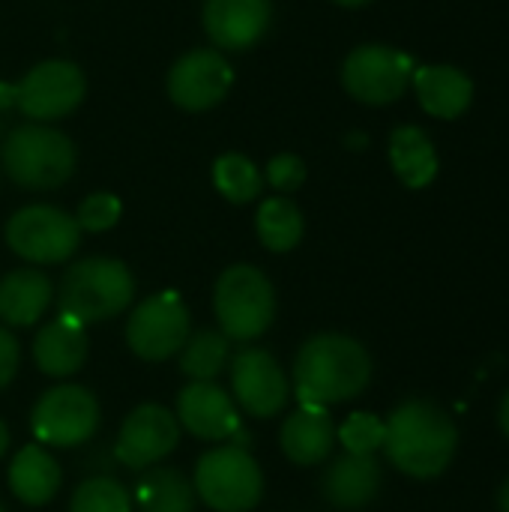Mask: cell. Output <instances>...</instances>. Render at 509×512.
<instances>
[{
    "instance_id": "cell-29",
    "label": "cell",
    "mask_w": 509,
    "mask_h": 512,
    "mask_svg": "<svg viewBox=\"0 0 509 512\" xmlns=\"http://www.w3.org/2000/svg\"><path fill=\"white\" fill-rule=\"evenodd\" d=\"M336 441L345 447V453L375 456L384 447V420L375 414L357 411L336 429Z\"/></svg>"
},
{
    "instance_id": "cell-9",
    "label": "cell",
    "mask_w": 509,
    "mask_h": 512,
    "mask_svg": "<svg viewBox=\"0 0 509 512\" xmlns=\"http://www.w3.org/2000/svg\"><path fill=\"white\" fill-rule=\"evenodd\" d=\"M192 333V315L180 294L159 291L141 300L126 321V345L147 363H162L180 354Z\"/></svg>"
},
{
    "instance_id": "cell-30",
    "label": "cell",
    "mask_w": 509,
    "mask_h": 512,
    "mask_svg": "<svg viewBox=\"0 0 509 512\" xmlns=\"http://www.w3.org/2000/svg\"><path fill=\"white\" fill-rule=\"evenodd\" d=\"M123 216V204L117 195L111 192H93L87 195L81 204H78V213H75V222L81 231H90V234H99V231H111Z\"/></svg>"
},
{
    "instance_id": "cell-7",
    "label": "cell",
    "mask_w": 509,
    "mask_h": 512,
    "mask_svg": "<svg viewBox=\"0 0 509 512\" xmlns=\"http://www.w3.org/2000/svg\"><path fill=\"white\" fill-rule=\"evenodd\" d=\"M99 423V399L81 384H60L45 390L30 411V432L42 447H81L93 441Z\"/></svg>"
},
{
    "instance_id": "cell-5",
    "label": "cell",
    "mask_w": 509,
    "mask_h": 512,
    "mask_svg": "<svg viewBox=\"0 0 509 512\" xmlns=\"http://www.w3.org/2000/svg\"><path fill=\"white\" fill-rule=\"evenodd\" d=\"M213 312L219 333L231 342H255L276 321V291L267 273L252 264L228 267L213 288Z\"/></svg>"
},
{
    "instance_id": "cell-31",
    "label": "cell",
    "mask_w": 509,
    "mask_h": 512,
    "mask_svg": "<svg viewBox=\"0 0 509 512\" xmlns=\"http://www.w3.org/2000/svg\"><path fill=\"white\" fill-rule=\"evenodd\" d=\"M264 180L273 186V189H279V192H297L300 186H303V180H306V162L300 159V156H294V153H279V156H273L270 162H267V174H264Z\"/></svg>"
},
{
    "instance_id": "cell-3",
    "label": "cell",
    "mask_w": 509,
    "mask_h": 512,
    "mask_svg": "<svg viewBox=\"0 0 509 512\" xmlns=\"http://www.w3.org/2000/svg\"><path fill=\"white\" fill-rule=\"evenodd\" d=\"M135 297V279L132 270L105 255L81 258L75 261L57 291V315H66L78 324H96L111 321L129 309Z\"/></svg>"
},
{
    "instance_id": "cell-13",
    "label": "cell",
    "mask_w": 509,
    "mask_h": 512,
    "mask_svg": "<svg viewBox=\"0 0 509 512\" xmlns=\"http://www.w3.org/2000/svg\"><path fill=\"white\" fill-rule=\"evenodd\" d=\"M180 444V423L162 405H138L120 426L114 459L132 471H147L168 459Z\"/></svg>"
},
{
    "instance_id": "cell-15",
    "label": "cell",
    "mask_w": 509,
    "mask_h": 512,
    "mask_svg": "<svg viewBox=\"0 0 509 512\" xmlns=\"http://www.w3.org/2000/svg\"><path fill=\"white\" fill-rule=\"evenodd\" d=\"M177 423L198 441H231L240 429V408L216 381H189L177 396Z\"/></svg>"
},
{
    "instance_id": "cell-4",
    "label": "cell",
    "mask_w": 509,
    "mask_h": 512,
    "mask_svg": "<svg viewBox=\"0 0 509 512\" xmlns=\"http://www.w3.org/2000/svg\"><path fill=\"white\" fill-rule=\"evenodd\" d=\"M3 171L21 189L45 192L63 186L75 174V144L54 126L24 123L15 126L0 150Z\"/></svg>"
},
{
    "instance_id": "cell-14",
    "label": "cell",
    "mask_w": 509,
    "mask_h": 512,
    "mask_svg": "<svg viewBox=\"0 0 509 512\" xmlns=\"http://www.w3.org/2000/svg\"><path fill=\"white\" fill-rule=\"evenodd\" d=\"M234 84V69L219 48L186 51L168 72V96L183 111H207L219 105Z\"/></svg>"
},
{
    "instance_id": "cell-32",
    "label": "cell",
    "mask_w": 509,
    "mask_h": 512,
    "mask_svg": "<svg viewBox=\"0 0 509 512\" xmlns=\"http://www.w3.org/2000/svg\"><path fill=\"white\" fill-rule=\"evenodd\" d=\"M18 366H21V345L6 327H0V393L12 384Z\"/></svg>"
},
{
    "instance_id": "cell-27",
    "label": "cell",
    "mask_w": 509,
    "mask_h": 512,
    "mask_svg": "<svg viewBox=\"0 0 509 512\" xmlns=\"http://www.w3.org/2000/svg\"><path fill=\"white\" fill-rule=\"evenodd\" d=\"M213 186L231 204H249L264 189L261 168L243 153H225L213 162Z\"/></svg>"
},
{
    "instance_id": "cell-38",
    "label": "cell",
    "mask_w": 509,
    "mask_h": 512,
    "mask_svg": "<svg viewBox=\"0 0 509 512\" xmlns=\"http://www.w3.org/2000/svg\"><path fill=\"white\" fill-rule=\"evenodd\" d=\"M0 512H6V510H3V504H0Z\"/></svg>"
},
{
    "instance_id": "cell-16",
    "label": "cell",
    "mask_w": 509,
    "mask_h": 512,
    "mask_svg": "<svg viewBox=\"0 0 509 512\" xmlns=\"http://www.w3.org/2000/svg\"><path fill=\"white\" fill-rule=\"evenodd\" d=\"M201 18L216 48L246 51L258 45L261 36L270 30L273 3L270 0H207Z\"/></svg>"
},
{
    "instance_id": "cell-24",
    "label": "cell",
    "mask_w": 509,
    "mask_h": 512,
    "mask_svg": "<svg viewBox=\"0 0 509 512\" xmlns=\"http://www.w3.org/2000/svg\"><path fill=\"white\" fill-rule=\"evenodd\" d=\"M195 486L177 468H147L138 480L132 504L141 512H195Z\"/></svg>"
},
{
    "instance_id": "cell-12",
    "label": "cell",
    "mask_w": 509,
    "mask_h": 512,
    "mask_svg": "<svg viewBox=\"0 0 509 512\" xmlns=\"http://www.w3.org/2000/svg\"><path fill=\"white\" fill-rule=\"evenodd\" d=\"M84 93L87 81L75 63L42 60L15 84V108L36 123H51L72 114Z\"/></svg>"
},
{
    "instance_id": "cell-11",
    "label": "cell",
    "mask_w": 509,
    "mask_h": 512,
    "mask_svg": "<svg viewBox=\"0 0 509 512\" xmlns=\"http://www.w3.org/2000/svg\"><path fill=\"white\" fill-rule=\"evenodd\" d=\"M231 393L243 414L255 420L279 417L291 402V381L282 363L264 348H243L231 357Z\"/></svg>"
},
{
    "instance_id": "cell-26",
    "label": "cell",
    "mask_w": 509,
    "mask_h": 512,
    "mask_svg": "<svg viewBox=\"0 0 509 512\" xmlns=\"http://www.w3.org/2000/svg\"><path fill=\"white\" fill-rule=\"evenodd\" d=\"M231 363V339L219 330H195L180 348V372L189 381H216Z\"/></svg>"
},
{
    "instance_id": "cell-21",
    "label": "cell",
    "mask_w": 509,
    "mask_h": 512,
    "mask_svg": "<svg viewBox=\"0 0 509 512\" xmlns=\"http://www.w3.org/2000/svg\"><path fill=\"white\" fill-rule=\"evenodd\" d=\"M51 297L54 285L39 267H18L0 279V318L9 327H33L48 312Z\"/></svg>"
},
{
    "instance_id": "cell-37",
    "label": "cell",
    "mask_w": 509,
    "mask_h": 512,
    "mask_svg": "<svg viewBox=\"0 0 509 512\" xmlns=\"http://www.w3.org/2000/svg\"><path fill=\"white\" fill-rule=\"evenodd\" d=\"M333 3H339V6H348V9H357V6H366L369 0H333Z\"/></svg>"
},
{
    "instance_id": "cell-19",
    "label": "cell",
    "mask_w": 509,
    "mask_h": 512,
    "mask_svg": "<svg viewBox=\"0 0 509 512\" xmlns=\"http://www.w3.org/2000/svg\"><path fill=\"white\" fill-rule=\"evenodd\" d=\"M411 84L423 111L438 120H456L474 102V81L459 66H417Z\"/></svg>"
},
{
    "instance_id": "cell-22",
    "label": "cell",
    "mask_w": 509,
    "mask_h": 512,
    "mask_svg": "<svg viewBox=\"0 0 509 512\" xmlns=\"http://www.w3.org/2000/svg\"><path fill=\"white\" fill-rule=\"evenodd\" d=\"M9 489L12 495L27 507H45L51 498H57L63 486V471L57 459L42 444H27L15 453L9 465Z\"/></svg>"
},
{
    "instance_id": "cell-25",
    "label": "cell",
    "mask_w": 509,
    "mask_h": 512,
    "mask_svg": "<svg viewBox=\"0 0 509 512\" xmlns=\"http://www.w3.org/2000/svg\"><path fill=\"white\" fill-rule=\"evenodd\" d=\"M303 213L300 207L285 198V195H276V198H267L261 201L258 213H255V231H258V240L264 249L282 255V252H291L300 246L303 240Z\"/></svg>"
},
{
    "instance_id": "cell-20",
    "label": "cell",
    "mask_w": 509,
    "mask_h": 512,
    "mask_svg": "<svg viewBox=\"0 0 509 512\" xmlns=\"http://www.w3.org/2000/svg\"><path fill=\"white\" fill-rule=\"evenodd\" d=\"M33 360H36L39 372L51 375V378H69V375L81 372L87 363L84 324H78L66 315H57L54 321H48L33 339Z\"/></svg>"
},
{
    "instance_id": "cell-35",
    "label": "cell",
    "mask_w": 509,
    "mask_h": 512,
    "mask_svg": "<svg viewBox=\"0 0 509 512\" xmlns=\"http://www.w3.org/2000/svg\"><path fill=\"white\" fill-rule=\"evenodd\" d=\"M498 510L509 512V480H504V486L498 492Z\"/></svg>"
},
{
    "instance_id": "cell-36",
    "label": "cell",
    "mask_w": 509,
    "mask_h": 512,
    "mask_svg": "<svg viewBox=\"0 0 509 512\" xmlns=\"http://www.w3.org/2000/svg\"><path fill=\"white\" fill-rule=\"evenodd\" d=\"M6 450H9V429H6V423L0 420V459L6 456Z\"/></svg>"
},
{
    "instance_id": "cell-18",
    "label": "cell",
    "mask_w": 509,
    "mask_h": 512,
    "mask_svg": "<svg viewBox=\"0 0 509 512\" xmlns=\"http://www.w3.org/2000/svg\"><path fill=\"white\" fill-rule=\"evenodd\" d=\"M279 447L285 459L300 468H312L330 459L336 447V423L327 408H306L300 405L291 417H285L279 432Z\"/></svg>"
},
{
    "instance_id": "cell-33",
    "label": "cell",
    "mask_w": 509,
    "mask_h": 512,
    "mask_svg": "<svg viewBox=\"0 0 509 512\" xmlns=\"http://www.w3.org/2000/svg\"><path fill=\"white\" fill-rule=\"evenodd\" d=\"M9 105H15V84H3L0 81V111L9 108Z\"/></svg>"
},
{
    "instance_id": "cell-23",
    "label": "cell",
    "mask_w": 509,
    "mask_h": 512,
    "mask_svg": "<svg viewBox=\"0 0 509 512\" xmlns=\"http://www.w3.org/2000/svg\"><path fill=\"white\" fill-rule=\"evenodd\" d=\"M390 165L408 189H426L438 177V150L420 126H399L390 135Z\"/></svg>"
},
{
    "instance_id": "cell-34",
    "label": "cell",
    "mask_w": 509,
    "mask_h": 512,
    "mask_svg": "<svg viewBox=\"0 0 509 512\" xmlns=\"http://www.w3.org/2000/svg\"><path fill=\"white\" fill-rule=\"evenodd\" d=\"M498 420H501V429H504V435L509 438V390H507V396H504V402H501Z\"/></svg>"
},
{
    "instance_id": "cell-10",
    "label": "cell",
    "mask_w": 509,
    "mask_h": 512,
    "mask_svg": "<svg viewBox=\"0 0 509 512\" xmlns=\"http://www.w3.org/2000/svg\"><path fill=\"white\" fill-rule=\"evenodd\" d=\"M414 60L390 45L369 42L357 45L342 63V84L345 90L363 105H390L405 96Z\"/></svg>"
},
{
    "instance_id": "cell-2",
    "label": "cell",
    "mask_w": 509,
    "mask_h": 512,
    "mask_svg": "<svg viewBox=\"0 0 509 512\" xmlns=\"http://www.w3.org/2000/svg\"><path fill=\"white\" fill-rule=\"evenodd\" d=\"M459 447L453 417L429 399H408L384 420V453L393 468L414 480L441 477Z\"/></svg>"
},
{
    "instance_id": "cell-1",
    "label": "cell",
    "mask_w": 509,
    "mask_h": 512,
    "mask_svg": "<svg viewBox=\"0 0 509 512\" xmlns=\"http://www.w3.org/2000/svg\"><path fill=\"white\" fill-rule=\"evenodd\" d=\"M294 393L306 408H327L357 399L372 381V357L363 342L345 333L309 336L291 369Z\"/></svg>"
},
{
    "instance_id": "cell-28",
    "label": "cell",
    "mask_w": 509,
    "mask_h": 512,
    "mask_svg": "<svg viewBox=\"0 0 509 512\" xmlns=\"http://www.w3.org/2000/svg\"><path fill=\"white\" fill-rule=\"evenodd\" d=\"M69 512H132V495L114 477H87L72 492Z\"/></svg>"
},
{
    "instance_id": "cell-6",
    "label": "cell",
    "mask_w": 509,
    "mask_h": 512,
    "mask_svg": "<svg viewBox=\"0 0 509 512\" xmlns=\"http://www.w3.org/2000/svg\"><path fill=\"white\" fill-rule=\"evenodd\" d=\"M195 495L213 512H252L264 498V474L255 456L234 444H219L195 465Z\"/></svg>"
},
{
    "instance_id": "cell-17",
    "label": "cell",
    "mask_w": 509,
    "mask_h": 512,
    "mask_svg": "<svg viewBox=\"0 0 509 512\" xmlns=\"http://www.w3.org/2000/svg\"><path fill=\"white\" fill-rule=\"evenodd\" d=\"M381 483L384 471L375 456L345 453L327 465L321 477V495L336 510H363L378 498Z\"/></svg>"
},
{
    "instance_id": "cell-8",
    "label": "cell",
    "mask_w": 509,
    "mask_h": 512,
    "mask_svg": "<svg viewBox=\"0 0 509 512\" xmlns=\"http://www.w3.org/2000/svg\"><path fill=\"white\" fill-rule=\"evenodd\" d=\"M81 228L72 213L51 204H30L9 216L6 246L27 264H63L75 255Z\"/></svg>"
}]
</instances>
